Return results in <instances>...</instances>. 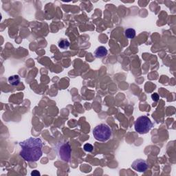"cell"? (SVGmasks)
<instances>
[{
  "label": "cell",
  "instance_id": "3957f363",
  "mask_svg": "<svg viewBox=\"0 0 176 176\" xmlns=\"http://www.w3.org/2000/svg\"><path fill=\"white\" fill-rule=\"evenodd\" d=\"M153 127V123L150 119L146 116L138 117L134 123L135 130L138 134H144L148 133Z\"/></svg>",
  "mask_w": 176,
  "mask_h": 176
},
{
  "label": "cell",
  "instance_id": "8fae6325",
  "mask_svg": "<svg viewBox=\"0 0 176 176\" xmlns=\"http://www.w3.org/2000/svg\"><path fill=\"white\" fill-rule=\"evenodd\" d=\"M151 98H152L154 101L157 102V101H158V100L160 99V96H159L158 94L154 93V94H153L152 95H151Z\"/></svg>",
  "mask_w": 176,
  "mask_h": 176
},
{
  "label": "cell",
  "instance_id": "30bf717a",
  "mask_svg": "<svg viewBox=\"0 0 176 176\" xmlns=\"http://www.w3.org/2000/svg\"><path fill=\"white\" fill-rule=\"evenodd\" d=\"M83 149H84V150L87 151V152H91V151H92L93 149H94V147L91 145V144L87 143L85 144V145H84Z\"/></svg>",
  "mask_w": 176,
  "mask_h": 176
},
{
  "label": "cell",
  "instance_id": "9c48e42d",
  "mask_svg": "<svg viewBox=\"0 0 176 176\" xmlns=\"http://www.w3.org/2000/svg\"><path fill=\"white\" fill-rule=\"evenodd\" d=\"M59 47L63 50L67 49L69 46V42L67 39H61L59 42Z\"/></svg>",
  "mask_w": 176,
  "mask_h": 176
},
{
  "label": "cell",
  "instance_id": "8992f818",
  "mask_svg": "<svg viewBox=\"0 0 176 176\" xmlns=\"http://www.w3.org/2000/svg\"><path fill=\"white\" fill-rule=\"evenodd\" d=\"M107 48L104 46H99L94 51V55L96 58H103L107 54Z\"/></svg>",
  "mask_w": 176,
  "mask_h": 176
},
{
  "label": "cell",
  "instance_id": "277c9868",
  "mask_svg": "<svg viewBox=\"0 0 176 176\" xmlns=\"http://www.w3.org/2000/svg\"><path fill=\"white\" fill-rule=\"evenodd\" d=\"M57 152L59 158L66 162H70L72 149L68 143H61L57 146Z\"/></svg>",
  "mask_w": 176,
  "mask_h": 176
},
{
  "label": "cell",
  "instance_id": "5b68a950",
  "mask_svg": "<svg viewBox=\"0 0 176 176\" xmlns=\"http://www.w3.org/2000/svg\"><path fill=\"white\" fill-rule=\"evenodd\" d=\"M131 167L133 169L138 172H144L147 170L148 164L145 160L138 159V160H136L132 163Z\"/></svg>",
  "mask_w": 176,
  "mask_h": 176
},
{
  "label": "cell",
  "instance_id": "52a82bcc",
  "mask_svg": "<svg viewBox=\"0 0 176 176\" xmlns=\"http://www.w3.org/2000/svg\"><path fill=\"white\" fill-rule=\"evenodd\" d=\"M8 82L11 85L17 86L20 83V78L18 75H13L8 78Z\"/></svg>",
  "mask_w": 176,
  "mask_h": 176
},
{
  "label": "cell",
  "instance_id": "6da1fadb",
  "mask_svg": "<svg viewBox=\"0 0 176 176\" xmlns=\"http://www.w3.org/2000/svg\"><path fill=\"white\" fill-rule=\"evenodd\" d=\"M21 157L27 162H35L42 156L43 143L39 138H30L19 143Z\"/></svg>",
  "mask_w": 176,
  "mask_h": 176
},
{
  "label": "cell",
  "instance_id": "ba28073f",
  "mask_svg": "<svg viewBox=\"0 0 176 176\" xmlns=\"http://www.w3.org/2000/svg\"><path fill=\"white\" fill-rule=\"evenodd\" d=\"M136 30L133 28H127L125 31V36L127 39H133L136 36Z\"/></svg>",
  "mask_w": 176,
  "mask_h": 176
},
{
  "label": "cell",
  "instance_id": "7a4b0ae2",
  "mask_svg": "<svg viewBox=\"0 0 176 176\" xmlns=\"http://www.w3.org/2000/svg\"><path fill=\"white\" fill-rule=\"evenodd\" d=\"M112 134L110 127L106 124H100L93 129V135L96 140L106 142L110 140Z\"/></svg>",
  "mask_w": 176,
  "mask_h": 176
},
{
  "label": "cell",
  "instance_id": "7c38bea8",
  "mask_svg": "<svg viewBox=\"0 0 176 176\" xmlns=\"http://www.w3.org/2000/svg\"><path fill=\"white\" fill-rule=\"evenodd\" d=\"M31 175L32 176H38V175H40V173L38 171L35 170V171H33L31 173Z\"/></svg>",
  "mask_w": 176,
  "mask_h": 176
}]
</instances>
